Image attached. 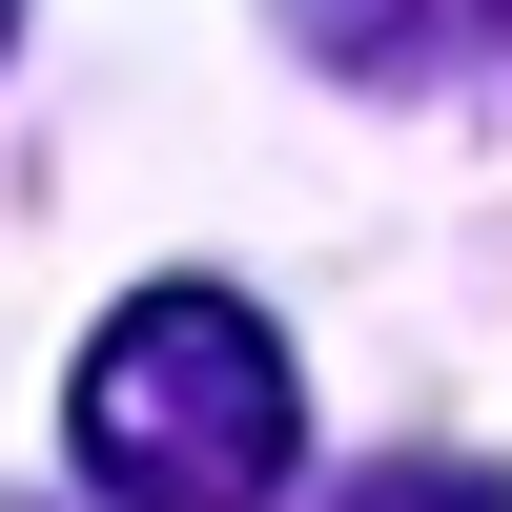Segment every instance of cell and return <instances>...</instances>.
I'll list each match as a JSON object with an SVG mask.
<instances>
[{"instance_id": "3", "label": "cell", "mask_w": 512, "mask_h": 512, "mask_svg": "<svg viewBox=\"0 0 512 512\" xmlns=\"http://www.w3.org/2000/svg\"><path fill=\"white\" fill-rule=\"evenodd\" d=\"M349 512H512V492H492V472H369Z\"/></svg>"}, {"instance_id": "4", "label": "cell", "mask_w": 512, "mask_h": 512, "mask_svg": "<svg viewBox=\"0 0 512 512\" xmlns=\"http://www.w3.org/2000/svg\"><path fill=\"white\" fill-rule=\"evenodd\" d=\"M0 21H21V0H0Z\"/></svg>"}, {"instance_id": "1", "label": "cell", "mask_w": 512, "mask_h": 512, "mask_svg": "<svg viewBox=\"0 0 512 512\" xmlns=\"http://www.w3.org/2000/svg\"><path fill=\"white\" fill-rule=\"evenodd\" d=\"M82 492L103 512H267L287 451H308V390H287V328L246 287H123V328L62 390Z\"/></svg>"}, {"instance_id": "2", "label": "cell", "mask_w": 512, "mask_h": 512, "mask_svg": "<svg viewBox=\"0 0 512 512\" xmlns=\"http://www.w3.org/2000/svg\"><path fill=\"white\" fill-rule=\"evenodd\" d=\"M287 41H308L328 82H369V103H431L451 62L512 41V0H287Z\"/></svg>"}]
</instances>
